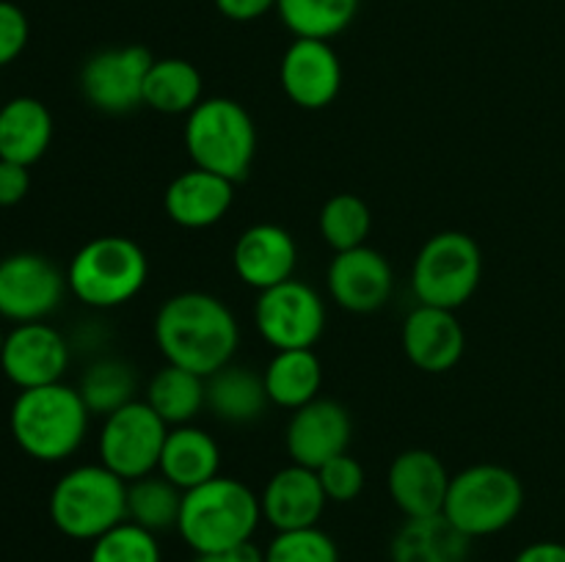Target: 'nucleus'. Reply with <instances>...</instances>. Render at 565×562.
I'll return each mask as SVG.
<instances>
[{
  "mask_svg": "<svg viewBox=\"0 0 565 562\" xmlns=\"http://www.w3.org/2000/svg\"><path fill=\"white\" fill-rule=\"evenodd\" d=\"M320 485L326 490V499L337 501V505H345L353 501L364 490V468L351 452H342V455L331 457L329 463L318 468Z\"/></svg>",
  "mask_w": 565,
  "mask_h": 562,
  "instance_id": "obj_35",
  "label": "nucleus"
},
{
  "mask_svg": "<svg viewBox=\"0 0 565 562\" xmlns=\"http://www.w3.org/2000/svg\"><path fill=\"white\" fill-rule=\"evenodd\" d=\"M152 64V50L143 44L99 50L81 69L83 97L99 114H132L143 105V83H147Z\"/></svg>",
  "mask_w": 565,
  "mask_h": 562,
  "instance_id": "obj_11",
  "label": "nucleus"
},
{
  "mask_svg": "<svg viewBox=\"0 0 565 562\" xmlns=\"http://www.w3.org/2000/svg\"><path fill=\"white\" fill-rule=\"evenodd\" d=\"M169 430L147 400L127 402L125 408L105 417L97 439L99 463L119 474L125 483L154 474Z\"/></svg>",
  "mask_w": 565,
  "mask_h": 562,
  "instance_id": "obj_9",
  "label": "nucleus"
},
{
  "mask_svg": "<svg viewBox=\"0 0 565 562\" xmlns=\"http://www.w3.org/2000/svg\"><path fill=\"white\" fill-rule=\"evenodd\" d=\"M296 264V237L279 224L248 226L232 248V268H235L237 279L257 292L292 279Z\"/></svg>",
  "mask_w": 565,
  "mask_h": 562,
  "instance_id": "obj_19",
  "label": "nucleus"
},
{
  "mask_svg": "<svg viewBox=\"0 0 565 562\" xmlns=\"http://www.w3.org/2000/svg\"><path fill=\"white\" fill-rule=\"evenodd\" d=\"M331 301L351 314H373L390 303L395 292V270L390 259L370 246L334 253L326 270Z\"/></svg>",
  "mask_w": 565,
  "mask_h": 562,
  "instance_id": "obj_14",
  "label": "nucleus"
},
{
  "mask_svg": "<svg viewBox=\"0 0 565 562\" xmlns=\"http://www.w3.org/2000/svg\"><path fill=\"white\" fill-rule=\"evenodd\" d=\"M276 11L296 39L331 42L353 22L359 0H279Z\"/></svg>",
  "mask_w": 565,
  "mask_h": 562,
  "instance_id": "obj_30",
  "label": "nucleus"
},
{
  "mask_svg": "<svg viewBox=\"0 0 565 562\" xmlns=\"http://www.w3.org/2000/svg\"><path fill=\"white\" fill-rule=\"evenodd\" d=\"M452 474L430 450H406L390 463L386 490L406 518L441 516Z\"/></svg>",
  "mask_w": 565,
  "mask_h": 562,
  "instance_id": "obj_17",
  "label": "nucleus"
},
{
  "mask_svg": "<svg viewBox=\"0 0 565 562\" xmlns=\"http://www.w3.org/2000/svg\"><path fill=\"white\" fill-rule=\"evenodd\" d=\"M235 204V182L204 169H188L169 182L163 209L182 229H210L221 224Z\"/></svg>",
  "mask_w": 565,
  "mask_h": 562,
  "instance_id": "obj_21",
  "label": "nucleus"
},
{
  "mask_svg": "<svg viewBox=\"0 0 565 562\" xmlns=\"http://www.w3.org/2000/svg\"><path fill=\"white\" fill-rule=\"evenodd\" d=\"M469 543L445 516L406 518L392 538V562H469Z\"/></svg>",
  "mask_w": 565,
  "mask_h": 562,
  "instance_id": "obj_25",
  "label": "nucleus"
},
{
  "mask_svg": "<svg viewBox=\"0 0 565 562\" xmlns=\"http://www.w3.org/2000/svg\"><path fill=\"white\" fill-rule=\"evenodd\" d=\"M265 391L270 406L298 411L307 402L318 400L323 389V364L312 347L296 350H276L268 367L263 369Z\"/></svg>",
  "mask_w": 565,
  "mask_h": 562,
  "instance_id": "obj_26",
  "label": "nucleus"
},
{
  "mask_svg": "<svg viewBox=\"0 0 565 562\" xmlns=\"http://www.w3.org/2000/svg\"><path fill=\"white\" fill-rule=\"evenodd\" d=\"M158 472L180 490H191L221 474V446L196 424H180L166 435Z\"/></svg>",
  "mask_w": 565,
  "mask_h": 562,
  "instance_id": "obj_23",
  "label": "nucleus"
},
{
  "mask_svg": "<svg viewBox=\"0 0 565 562\" xmlns=\"http://www.w3.org/2000/svg\"><path fill=\"white\" fill-rule=\"evenodd\" d=\"M270 400L263 375L230 361L204 378V408L224 424H252L265 417Z\"/></svg>",
  "mask_w": 565,
  "mask_h": 562,
  "instance_id": "obj_22",
  "label": "nucleus"
},
{
  "mask_svg": "<svg viewBox=\"0 0 565 562\" xmlns=\"http://www.w3.org/2000/svg\"><path fill=\"white\" fill-rule=\"evenodd\" d=\"M28 36H31V25H28L25 11L9 0H0V66L20 58Z\"/></svg>",
  "mask_w": 565,
  "mask_h": 562,
  "instance_id": "obj_36",
  "label": "nucleus"
},
{
  "mask_svg": "<svg viewBox=\"0 0 565 562\" xmlns=\"http://www.w3.org/2000/svg\"><path fill=\"white\" fill-rule=\"evenodd\" d=\"M259 521V496L241 479L218 474L182 494L177 532L193 554H213L254 540Z\"/></svg>",
  "mask_w": 565,
  "mask_h": 562,
  "instance_id": "obj_2",
  "label": "nucleus"
},
{
  "mask_svg": "<svg viewBox=\"0 0 565 562\" xmlns=\"http://www.w3.org/2000/svg\"><path fill=\"white\" fill-rule=\"evenodd\" d=\"M193 562H265V551L254 540L235 545L226 551H213V554H196Z\"/></svg>",
  "mask_w": 565,
  "mask_h": 562,
  "instance_id": "obj_39",
  "label": "nucleus"
},
{
  "mask_svg": "<svg viewBox=\"0 0 565 562\" xmlns=\"http://www.w3.org/2000/svg\"><path fill=\"white\" fill-rule=\"evenodd\" d=\"M513 562H565V543L557 540H539L524 545Z\"/></svg>",
  "mask_w": 565,
  "mask_h": 562,
  "instance_id": "obj_40",
  "label": "nucleus"
},
{
  "mask_svg": "<svg viewBox=\"0 0 565 562\" xmlns=\"http://www.w3.org/2000/svg\"><path fill=\"white\" fill-rule=\"evenodd\" d=\"M66 367H70V345L53 325L20 323L6 334L0 369L20 391L61 383Z\"/></svg>",
  "mask_w": 565,
  "mask_h": 562,
  "instance_id": "obj_13",
  "label": "nucleus"
},
{
  "mask_svg": "<svg viewBox=\"0 0 565 562\" xmlns=\"http://www.w3.org/2000/svg\"><path fill=\"white\" fill-rule=\"evenodd\" d=\"M281 91L303 110H323L340 97L342 61L326 39H292L281 55Z\"/></svg>",
  "mask_w": 565,
  "mask_h": 562,
  "instance_id": "obj_15",
  "label": "nucleus"
},
{
  "mask_svg": "<svg viewBox=\"0 0 565 562\" xmlns=\"http://www.w3.org/2000/svg\"><path fill=\"white\" fill-rule=\"evenodd\" d=\"M182 143L196 169L241 182L257 158V125L237 99L204 97L185 116Z\"/></svg>",
  "mask_w": 565,
  "mask_h": 562,
  "instance_id": "obj_4",
  "label": "nucleus"
},
{
  "mask_svg": "<svg viewBox=\"0 0 565 562\" xmlns=\"http://www.w3.org/2000/svg\"><path fill=\"white\" fill-rule=\"evenodd\" d=\"M3 339H6V334H3V331H0V350H3Z\"/></svg>",
  "mask_w": 565,
  "mask_h": 562,
  "instance_id": "obj_41",
  "label": "nucleus"
},
{
  "mask_svg": "<svg viewBox=\"0 0 565 562\" xmlns=\"http://www.w3.org/2000/svg\"><path fill=\"white\" fill-rule=\"evenodd\" d=\"M326 320L323 295L296 275L263 290L254 303V325L274 350L315 347L323 336Z\"/></svg>",
  "mask_w": 565,
  "mask_h": 562,
  "instance_id": "obj_10",
  "label": "nucleus"
},
{
  "mask_svg": "<svg viewBox=\"0 0 565 562\" xmlns=\"http://www.w3.org/2000/svg\"><path fill=\"white\" fill-rule=\"evenodd\" d=\"M403 350L408 361L423 372H450L463 358L467 334L456 312L417 303L403 320Z\"/></svg>",
  "mask_w": 565,
  "mask_h": 562,
  "instance_id": "obj_18",
  "label": "nucleus"
},
{
  "mask_svg": "<svg viewBox=\"0 0 565 562\" xmlns=\"http://www.w3.org/2000/svg\"><path fill=\"white\" fill-rule=\"evenodd\" d=\"M154 345L166 364L207 375L235 358L241 347V325L221 298L188 290L166 298L154 314Z\"/></svg>",
  "mask_w": 565,
  "mask_h": 562,
  "instance_id": "obj_1",
  "label": "nucleus"
},
{
  "mask_svg": "<svg viewBox=\"0 0 565 562\" xmlns=\"http://www.w3.org/2000/svg\"><path fill=\"white\" fill-rule=\"evenodd\" d=\"M182 494L160 472L127 483V521L160 534L177 529L182 510Z\"/></svg>",
  "mask_w": 565,
  "mask_h": 562,
  "instance_id": "obj_29",
  "label": "nucleus"
},
{
  "mask_svg": "<svg viewBox=\"0 0 565 562\" xmlns=\"http://www.w3.org/2000/svg\"><path fill=\"white\" fill-rule=\"evenodd\" d=\"M524 485L516 472L500 463H475L452 474L441 516L467 538H489L519 518Z\"/></svg>",
  "mask_w": 565,
  "mask_h": 562,
  "instance_id": "obj_7",
  "label": "nucleus"
},
{
  "mask_svg": "<svg viewBox=\"0 0 565 562\" xmlns=\"http://www.w3.org/2000/svg\"><path fill=\"white\" fill-rule=\"evenodd\" d=\"M318 229L331 251H351V248L367 246V237L373 231V213L356 193H337L320 207Z\"/></svg>",
  "mask_w": 565,
  "mask_h": 562,
  "instance_id": "obj_32",
  "label": "nucleus"
},
{
  "mask_svg": "<svg viewBox=\"0 0 565 562\" xmlns=\"http://www.w3.org/2000/svg\"><path fill=\"white\" fill-rule=\"evenodd\" d=\"M92 411L81 391L66 383L22 389L11 406V435L25 455L58 463L75 455L86 441Z\"/></svg>",
  "mask_w": 565,
  "mask_h": 562,
  "instance_id": "obj_3",
  "label": "nucleus"
},
{
  "mask_svg": "<svg viewBox=\"0 0 565 562\" xmlns=\"http://www.w3.org/2000/svg\"><path fill=\"white\" fill-rule=\"evenodd\" d=\"M138 378L136 369L121 358H97L92 367L83 372L81 391L83 402L92 411V417H110L114 411L125 408L127 402L138 400L136 397Z\"/></svg>",
  "mask_w": 565,
  "mask_h": 562,
  "instance_id": "obj_31",
  "label": "nucleus"
},
{
  "mask_svg": "<svg viewBox=\"0 0 565 562\" xmlns=\"http://www.w3.org/2000/svg\"><path fill=\"white\" fill-rule=\"evenodd\" d=\"M50 518L72 540H97L127 521V483L103 463L75 466L53 485Z\"/></svg>",
  "mask_w": 565,
  "mask_h": 562,
  "instance_id": "obj_6",
  "label": "nucleus"
},
{
  "mask_svg": "<svg viewBox=\"0 0 565 562\" xmlns=\"http://www.w3.org/2000/svg\"><path fill=\"white\" fill-rule=\"evenodd\" d=\"M147 279V253L125 235H99L83 242L66 268L70 292L92 309L125 306L143 290Z\"/></svg>",
  "mask_w": 565,
  "mask_h": 562,
  "instance_id": "obj_5",
  "label": "nucleus"
},
{
  "mask_svg": "<svg viewBox=\"0 0 565 562\" xmlns=\"http://www.w3.org/2000/svg\"><path fill=\"white\" fill-rule=\"evenodd\" d=\"M279 0H215V9L232 22H254L276 9Z\"/></svg>",
  "mask_w": 565,
  "mask_h": 562,
  "instance_id": "obj_38",
  "label": "nucleus"
},
{
  "mask_svg": "<svg viewBox=\"0 0 565 562\" xmlns=\"http://www.w3.org/2000/svg\"><path fill=\"white\" fill-rule=\"evenodd\" d=\"M483 281V251L467 231L447 229L428 237L412 268V290L419 303L458 312Z\"/></svg>",
  "mask_w": 565,
  "mask_h": 562,
  "instance_id": "obj_8",
  "label": "nucleus"
},
{
  "mask_svg": "<svg viewBox=\"0 0 565 562\" xmlns=\"http://www.w3.org/2000/svg\"><path fill=\"white\" fill-rule=\"evenodd\" d=\"M88 562H163V554L158 534L132 521H121L94 540Z\"/></svg>",
  "mask_w": 565,
  "mask_h": 562,
  "instance_id": "obj_33",
  "label": "nucleus"
},
{
  "mask_svg": "<svg viewBox=\"0 0 565 562\" xmlns=\"http://www.w3.org/2000/svg\"><path fill=\"white\" fill-rule=\"evenodd\" d=\"M353 439V419L342 402L318 397L290 413L285 428L287 455L298 466L318 472L331 457L348 452Z\"/></svg>",
  "mask_w": 565,
  "mask_h": 562,
  "instance_id": "obj_16",
  "label": "nucleus"
},
{
  "mask_svg": "<svg viewBox=\"0 0 565 562\" xmlns=\"http://www.w3.org/2000/svg\"><path fill=\"white\" fill-rule=\"evenodd\" d=\"M265 562H340V549L320 527L290 529L265 545Z\"/></svg>",
  "mask_w": 565,
  "mask_h": 562,
  "instance_id": "obj_34",
  "label": "nucleus"
},
{
  "mask_svg": "<svg viewBox=\"0 0 565 562\" xmlns=\"http://www.w3.org/2000/svg\"><path fill=\"white\" fill-rule=\"evenodd\" d=\"M204 99L202 72L185 58H154L143 83V105L163 116H188Z\"/></svg>",
  "mask_w": 565,
  "mask_h": 562,
  "instance_id": "obj_27",
  "label": "nucleus"
},
{
  "mask_svg": "<svg viewBox=\"0 0 565 562\" xmlns=\"http://www.w3.org/2000/svg\"><path fill=\"white\" fill-rule=\"evenodd\" d=\"M31 191V171L28 165L0 160V207H14Z\"/></svg>",
  "mask_w": 565,
  "mask_h": 562,
  "instance_id": "obj_37",
  "label": "nucleus"
},
{
  "mask_svg": "<svg viewBox=\"0 0 565 562\" xmlns=\"http://www.w3.org/2000/svg\"><path fill=\"white\" fill-rule=\"evenodd\" d=\"M143 400L169 428L193 424V419L204 411V378L191 369L163 364L147 383Z\"/></svg>",
  "mask_w": 565,
  "mask_h": 562,
  "instance_id": "obj_28",
  "label": "nucleus"
},
{
  "mask_svg": "<svg viewBox=\"0 0 565 562\" xmlns=\"http://www.w3.org/2000/svg\"><path fill=\"white\" fill-rule=\"evenodd\" d=\"M66 273L42 253H11L0 262V314L20 323H42L64 301Z\"/></svg>",
  "mask_w": 565,
  "mask_h": 562,
  "instance_id": "obj_12",
  "label": "nucleus"
},
{
  "mask_svg": "<svg viewBox=\"0 0 565 562\" xmlns=\"http://www.w3.org/2000/svg\"><path fill=\"white\" fill-rule=\"evenodd\" d=\"M53 141V116L36 97H14L0 108V160L31 169Z\"/></svg>",
  "mask_w": 565,
  "mask_h": 562,
  "instance_id": "obj_24",
  "label": "nucleus"
},
{
  "mask_svg": "<svg viewBox=\"0 0 565 562\" xmlns=\"http://www.w3.org/2000/svg\"><path fill=\"white\" fill-rule=\"evenodd\" d=\"M259 505H263V518L276 532H290V529L318 527L329 499L315 468L290 463L265 483Z\"/></svg>",
  "mask_w": 565,
  "mask_h": 562,
  "instance_id": "obj_20",
  "label": "nucleus"
}]
</instances>
